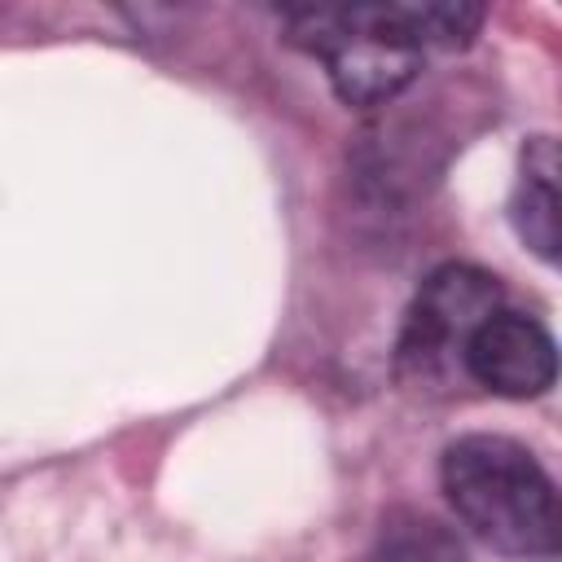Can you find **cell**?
Masks as SVG:
<instances>
[{
    "label": "cell",
    "mask_w": 562,
    "mask_h": 562,
    "mask_svg": "<svg viewBox=\"0 0 562 562\" xmlns=\"http://www.w3.org/2000/svg\"><path fill=\"white\" fill-rule=\"evenodd\" d=\"M439 483L452 514L492 549L544 558L558 549V492L544 465L505 435H461L443 448Z\"/></svg>",
    "instance_id": "6da1fadb"
},
{
    "label": "cell",
    "mask_w": 562,
    "mask_h": 562,
    "mask_svg": "<svg viewBox=\"0 0 562 562\" xmlns=\"http://www.w3.org/2000/svg\"><path fill=\"white\" fill-rule=\"evenodd\" d=\"M290 40L329 66L334 92L347 105H382L413 83L422 40L413 4H351V9H294L285 13Z\"/></svg>",
    "instance_id": "7a4b0ae2"
},
{
    "label": "cell",
    "mask_w": 562,
    "mask_h": 562,
    "mask_svg": "<svg viewBox=\"0 0 562 562\" xmlns=\"http://www.w3.org/2000/svg\"><path fill=\"white\" fill-rule=\"evenodd\" d=\"M501 312V285L496 277L470 268V263H443L435 268L404 321L400 334V369L417 378H439L448 364L461 360L470 334Z\"/></svg>",
    "instance_id": "3957f363"
},
{
    "label": "cell",
    "mask_w": 562,
    "mask_h": 562,
    "mask_svg": "<svg viewBox=\"0 0 562 562\" xmlns=\"http://www.w3.org/2000/svg\"><path fill=\"white\" fill-rule=\"evenodd\" d=\"M461 369L505 400H536L558 378V347L540 321L501 307L470 334Z\"/></svg>",
    "instance_id": "277c9868"
},
{
    "label": "cell",
    "mask_w": 562,
    "mask_h": 562,
    "mask_svg": "<svg viewBox=\"0 0 562 562\" xmlns=\"http://www.w3.org/2000/svg\"><path fill=\"white\" fill-rule=\"evenodd\" d=\"M514 228L518 237L544 259H558V145L553 136H531L518 158V189H514Z\"/></svg>",
    "instance_id": "5b68a950"
},
{
    "label": "cell",
    "mask_w": 562,
    "mask_h": 562,
    "mask_svg": "<svg viewBox=\"0 0 562 562\" xmlns=\"http://www.w3.org/2000/svg\"><path fill=\"white\" fill-rule=\"evenodd\" d=\"M360 562H465L457 536L426 514H391Z\"/></svg>",
    "instance_id": "8992f818"
}]
</instances>
